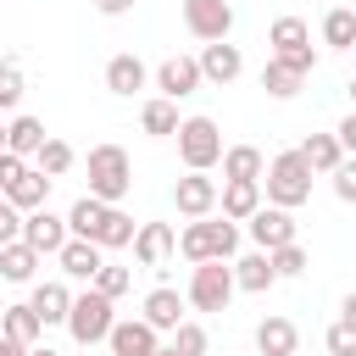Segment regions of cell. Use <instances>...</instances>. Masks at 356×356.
Masks as SVG:
<instances>
[{"instance_id":"cell-1","label":"cell","mask_w":356,"mask_h":356,"mask_svg":"<svg viewBox=\"0 0 356 356\" xmlns=\"http://www.w3.org/2000/svg\"><path fill=\"white\" fill-rule=\"evenodd\" d=\"M178 250L189 256V261H228L234 250H239V228H234V217H189V228L178 234Z\"/></svg>"},{"instance_id":"cell-2","label":"cell","mask_w":356,"mask_h":356,"mask_svg":"<svg viewBox=\"0 0 356 356\" xmlns=\"http://www.w3.org/2000/svg\"><path fill=\"white\" fill-rule=\"evenodd\" d=\"M312 172H317V167H312L300 150L273 156V161H267V200H273V206H289V211L306 206V200H312Z\"/></svg>"},{"instance_id":"cell-3","label":"cell","mask_w":356,"mask_h":356,"mask_svg":"<svg viewBox=\"0 0 356 356\" xmlns=\"http://www.w3.org/2000/svg\"><path fill=\"white\" fill-rule=\"evenodd\" d=\"M134 189V161H128V150L122 145H95L89 150V195H100V200H122Z\"/></svg>"},{"instance_id":"cell-4","label":"cell","mask_w":356,"mask_h":356,"mask_svg":"<svg viewBox=\"0 0 356 356\" xmlns=\"http://www.w3.org/2000/svg\"><path fill=\"white\" fill-rule=\"evenodd\" d=\"M239 278H234V261H195L189 273V306L195 312H228Z\"/></svg>"},{"instance_id":"cell-5","label":"cell","mask_w":356,"mask_h":356,"mask_svg":"<svg viewBox=\"0 0 356 356\" xmlns=\"http://www.w3.org/2000/svg\"><path fill=\"white\" fill-rule=\"evenodd\" d=\"M111 328H117V317H111V295L89 284V289H83V295L72 300L67 334H72L78 345H100V339H111Z\"/></svg>"},{"instance_id":"cell-6","label":"cell","mask_w":356,"mask_h":356,"mask_svg":"<svg viewBox=\"0 0 356 356\" xmlns=\"http://www.w3.org/2000/svg\"><path fill=\"white\" fill-rule=\"evenodd\" d=\"M178 156H184L189 172L217 167V161H222V134H217V122H211V117H184V128H178Z\"/></svg>"},{"instance_id":"cell-7","label":"cell","mask_w":356,"mask_h":356,"mask_svg":"<svg viewBox=\"0 0 356 356\" xmlns=\"http://www.w3.org/2000/svg\"><path fill=\"white\" fill-rule=\"evenodd\" d=\"M184 28L195 33V39H228V28H234V6L228 0H184Z\"/></svg>"},{"instance_id":"cell-8","label":"cell","mask_w":356,"mask_h":356,"mask_svg":"<svg viewBox=\"0 0 356 356\" xmlns=\"http://www.w3.org/2000/svg\"><path fill=\"white\" fill-rule=\"evenodd\" d=\"M200 83H206L200 56H167V61L156 67V89H161L167 100H184V95H195Z\"/></svg>"},{"instance_id":"cell-9","label":"cell","mask_w":356,"mask_h":356,"mask_svg":"<svg viewBox=\"0 0 356 356\" xmlns=\"http://www.w3.org/2000/svg\"><path fill=\"white\" fill-rule=\"evenodd\" d=\"M22 239H28L33 250H44V256H61V245L72 239V222L39 206V211H28V222H22Z\"/></svg>"},{"instance_id":"cell-10","label":"cell","mask_w":356,"mask_h":356,"mask_svg":"<svg viewBox=\"0 0 356 356\" xmlns=\"http://www.w3.org/2000/svg\"><path fill=\"white\" fill-rule=\"evenodd\" d=\"M222 200V189L206 178V172H189V178H178L172 184V206L184 211V217H211V206Z\"/></svg>"},{"instance_id":"cell-11","label":"cell","mask_w":356,"mask_h":356,"mask_svg":"<svg viewBox=\"0 0 356 356\" xmlns=\"http://www.w3.org/2000/svg\"><path fill=\"white\" fill-rule=\"evenodd\" d=\"M250 239L261 245V250H278V245H295V217H289V206H261L256 217H250Z\"/></svg>"},{"instance_id":"cell-12","label":"cell","mask_w":356,"mask_h":356,"mask_svg":"<svg viewBox=\"0 0 356 356\" xmlns=\"http://www.w3.org/2000/svg\"><path fill=\"white\" fill-rule=\"evenodd\" d=\"M100 250H106L100 239H78V234H72V239L61 245V256H56V261H61V273H67V278L95 284V278H100V267H106V256H100Z\"/></svg>"},{"instance_id":"cell-13","label":"cell","mask_w":356,"mask_h":356,"mask_svg":"<svg viewBox=\"0 0 356 356\" xmlns=\"http://www.w3.org/2000/svg\"><path fill=\"white\" fill-rule=\"evenodd\" d=\"M156 334H161L156 323L128 317V323H117V328H111V339H106V345H111V356H156V350H161V339H156Z\"/></svg>"},{"instance_id":"cell-14","label":"cell","mask_w":356,"mask_h":356,"mask_svg":"<svg viewBox=\"0 0 356 356\" xmlns=\"http://www.w3.org/2000/svg\"><path fill=\"white\" fill-rule=\"evenodd\" d=\"M200 72H206V83H234V78L245 72V56H239V44H228V39H211V44L200 50Z\"/></svg>"},{"instance_id":"cell-15","label":"cell","mask_w":356,"mask_h":356,"mask_svg":"<svg viewBox=\"0 0 356 356\" xmlns=\"http://www.w3.org/2000/svg\"><path fill=\"white\" fill-rule=\"evenodd\" d=\"M172 250H178V234H172V222H139V239H134V256H139V267H161Z\"/></svg>"},{"instance_id":"cell-16","label":"cell","mask_w":356,"mask_h":356,"mask_svg":"<svg viewBox=\"0 0 356 356\" xmlns=\"http://www.w3.org/2000/svg\"><path fill=\"white\" fill-rule=\"evenodd\" d=\"M256 211H261V178H228L222 184V217L250 222Z\"/></svg>"},{"instance_id":"cell-17","label":"cell","mask_w":356,"mask_h":356,"mask_svg":"<svg viewBox=\"0 0 356 356\" xmlns=\"http://www.w3.org/2000/svg\"><path fill=\"white\" fill-rule=\"evenodd\" d=\"M234 278H239V289H250V295H267L273 284H278V267H273V250H250V256H239L234 261Z\"/></svg>"},{"instance_id":"cell-18","label":"cell","mask_w":356,"mask_h":356,"mask_svg":"<svg viewBox=\"0 0 356 356\" xmlns=\"http://www.w3.org/2000/svg\"><path fill=\"white\" fill-rule=\"evenodd\" d=\"M50 184H56L50 172H39V167H22V172L6 184V200H11V206H22V211H39V206H44V195H50Z\"/></svg>"},{"instance_id":"cell-19","label":"cell","mask_w":356,"mask_h":356,"mask_svg":"<svg viewBox=\"0 0 356 356\" xmlns=\"http://www.w3.org/2000/svg\"><path fill=\"white\" fill-rule=\"evenodd\" d=\"M295 345H300V328L289 317H261L256 323V350L261 356H295Z\"/></svg>"},{"instance_id":"cell-20","label":"cell","mask_w":356,"mask_h":356,"mask_svg":"<svg viewBox=\"0 0 356 356\" xmlns=\"http://www.w3.org/2000/svg\"><path fill=\"white\" fill-rule=\"evenodd\" d=\"M106 217H111V200H100V195L72 200V211H67V222H72L78 239H100V234H106Z\"/></svg>"},{"instance_id":"cell-21","label":"cell","mask_w":356,"mask_h":356,"mask_svg":"<svg viewBox=\"0 0 356 356\" xmlns=\"http://www.w3.org/2000/svg\"><path fill=\"white\" fill-rule=\"evenodd\" d=\"M139 317H145V323H156L161 334H178V323H184V295H178V289H150Z\"/></svg>"},{"instance_id":"cell-22","label":"cell","mask_w":356,"mask_h":356,"mask_svg":"<svg viewBox=\"0 0 356 356\" xmlns=\"http://www.w3.org/2000/svg\"><path fill=\"white\" fill-rule=\"evenodd\" d=\"M145 78H150V72H145L139 56H111V61H106V89H111V95H134V89H145Z\"/></svg>"},{"instance_id":"cell-23","label":"cell","mask_w":356,"mask_h":356,"mask_svg":"<svg viewBox=\"0 0 356 356\" xmlns=\"http://www.w3.org/2000/svg\"><path fill=\"white\" fill-rule=\"evenodd\" d=\"M39 256H44V250H33L28 239H11V245H0V273H6L11 284H28L33 267H39Z\"/></svg>"},{"instance_id":"cell-24","label":"cell","mask_w":356,"mask_h":356,"mask_svg":"<svg viewBox=\"0 0 356 356\" xmlns=\"http://www.w3.org/2000/svg\"><path fill=\"white\" fill-rule=\"evenodd\" d=\"M72 300H78V295H72L67 284H56V278L33 289V312H39L44 323H67V317H72Z\"/></svg>"},{"instance_id":"cell-25","label":"cell","mask_w":356,"mask_h":356,"mask_svg":"<svg viewBox=\"0 0 356 356\" xmlns=\"http://www.w3.org/2000/svg\"><path fill=\"white\" fill-rule=\"evenodd\" d=\"M139 128H145V134H156V139L178 134V128H184V122H178V100H167V95L145 100V111H139Z\"/></svg>"},{"instance_id":"cell-26","label":"cell","mask_w":356,"mask_h":356,"mask_svg":"<svg viewBox=\"0 0 356 356\" xmlns=\"http://www.w3.org/2000/svg\"><path fill=\"white\" fill-rule=\"evenodd\" d=\"M44 139H50V134H44V122H39V117H17V122L6 128V150H17V156H39V150H44Z\"/></svg>"},{"instance_id":"cell-27","label":"cell","mask_w":356,"mask_h":356,"mask_svg":"<svg viewBox=\"0 0 356 356\" xmlns=\"http://www.w3.org/2000/svg\"><path fill=\"white\" fill-rule=\"evenodd\" d=\"M300 156H306L317 172H334V167L345 161V145H339V134H312V139L300 145Z\"/></svg>"},{"instance_id":"cell-28","label":"cell","mask_w":356,"mask_h":356,"mask_svg":"<svg viewBox=\"0 0 356 356\" xmlns=\"http://www.w3.org/2000/svg\"><path fill=\"white\" fill-rule=\"evenodd\" d=\"M261 89H267L273 100H295V95H300V72H295V67H284V61L273 56V61L261 67Z\"/></svg>"},{"instance_id":"cell-29","label":"cell","mask_w":356,"mask_h":356,"mask_svg":"<svg viewBox=\"0 0 356 356\" xmlns=\"http://www.w3.org/2000/svg\"><path fill=\"white\" fill-rule=\"evenodd\" d=\"M267 44H273V56H284V50L312 44V33H306V22H300V17H278V22L267 28Z\"/></svg>"},{"instance_id":"cell-30","label":"cell","mask_w":356,"mask_h":356,"mask_svg":"<svg viewBox=\"0 0 356 356\" xmlns=\"http://www.w3.org/2000/svg\"><path fill=\"white\" fill-rule=\"evenodd\" d=\"M222 178H261V150L256 145H228L222 150Z\"/></svg>"},{"instance_id":"cell-31","label":"cell","mask_w":356,"mask_h":356,"mask_svg":"<svg viewBox=\"0 0 356 356\" xmlns=\"http://www.w3.org/2000/svg\"><path fill=\"white\" fill-rule=\"evenodd\" d=\"M323 39H328L334 50H350V44H356V11H350V6H334V11L323 17Z\"/></svg>"},{"instance_id":"cell-32","label":"cell","mask_w":356,"mask_h":356,"mask_svg":"<svg viewBox=\"0 0 356 356\" xmlns=\"http://www.w3.org/2000/svg\"><path fill=\"white\" fill-rule=\"evenodd\" d=\"M6 334H11V339H28V345L44 334V317L33 312V300H28V306H6Z\"/></svg>"},{"instance_id":"cell-33","label":"cell","mask_w":356,"mask_h":356,"mask_svg":"<svg viewBox=\"0 0 356 356\" xmlns=\"http://www.w3.org/2000/svg\"><path fill=\"white\" fill-rule=\"evenodd\" d=\"M134 239H139V228H134V217L111 206V217H106V234H100V245H106V250H122V245H134Z\"/></svg>"},{"instance_id":"cell-34","label":"cell","mask_w":356,"mask_h":356,"mask_svg":"<svg viewBox=\"0 0 356 356\" xmlns=\"http://www.w3.org/2000/svg\"><path fill=\"white\" fill-rule=\"evenodd\" d=\"M67 167H72V145H67V139H44V150H39V172L61 178Z\"/></svg>"},{"instance_id":"cell-35","label":"cell","mask_w":356,"mask_h":356,"mask_svg":"<svg viewBox=\"0 0 356 356\" xmlns=\"http://www.w3.org/2000/svg\"><path fill=\"white\" fill-rule=\"evenodd\" d=\"M273 267H278V278H300V273H306V250H300V239H295V245H278V250H273Z\"/></svg>"},{"instance_id":"cell-36","label":"cell","mask_w":356,"mask_h":356,"mask_svg":"<svg viewBox=\"0 0 356 356\" xmlns=\"http://www.w3.org/2000/svg\"><path fill=\"white\" fill-rule=\"evenodd\" d=\"M323 345H328V356H356V323H334L328 334H323Z\"/></svg>"},{"instance_id":"cell-37","label":"cell","mask_w":356,"mask_h":356,"mask_svg":"<svg viewBox=\"0 0 356 356\" xmlns=\"http://www.w3.org/2000/svg\"><path fill=\"white\" fill-rule=\"evenodd\" d=\"M128 284H134V273H128V267H111V261H106V267H100V278H95V289H106L111 300H117V295H128Z\"/></svg>"},{"instance_id":"cell-38","label":"cell","mask_w":356,"mask_h":356,"mask_svg":"<svg viewBox=\"0 0 356 356\" xmlns=\"http://www.w3.org/2000/svg\"><path fill=\"white\" fill-rule=\"evenodd\" d=\"M172 345H178L184 356H206V328H200V323H178Z\"/></svg>"},{"instance_id":"cell-39","label":"cell","mask_w":356,"mask_h":356,"mask_svg":"<svg viewBox=\"0 0 356 356\" xmlns=\"http://www.w3.org/2000/svg\"><path fill=\"white\" fill-rule=\"evenodd\" d=\"M17 100H22V72H17V61H6V67H0V106L11 111Z\"/></svg>"},{"instance_id":"cell-40","label":"cell","mask_w":356,"mask_h":356,"mask_svg":"<svg viewBox=\"0 0 356 356\" xmlns=\"http://www.w3.org/2000/svg\"><path fill=\"white\" fill-rule=\"evenodd\" d=\"M328 178H334V195H339V200H356V156H345Z\"/></svg>"},{"instance_id":"cell-41","label":"cell","mask_w":356,"mask_h":356,"mask_svg":"<svg viewBox=\"0 0 356 356\" xmlns=\"http://www.w3.org/2000/svg\"><path fill=\"white\" fill-rule=\"evenodd\" d=\"M334 134H339V145H345V156H356V111H350V117H345V122H339Z\"/></svg>"},{"instance_id":"cell-42","label":"cell","mask_w":356,"mask_h":356,"mask_svg":"<svg viewBox=\"0 0 356 356\" xmlns=\"http://www.w3.org/2000/svg\"><path fill=\"white\" fill-rule=\"evenodd\" d=\"M0 356H33V345H28V339H11V334H6V339H0Z\"/></svg>"},{"instance_id":"cell-43","label":"cell","mask_w":356,"mask_h":356,"mask_svg":"<svg viewBox=\"0 0 356 356\" xmlns=\"http://www.w3.org/2000/svg\"><path fill=\"white\" fill-rule=\"evenodd\" d=\"M95 11L100 17H122V11H134V0H95Z\"/></svg>"},{"instance_id":"cell-44","label":"cell","mask_w":356,"mask_h":356,"mask_svg":"<svg viewBox=\"0 0 356 356\" xmlns=\"http://www.w3.org/2000/svg\"><path fill=\"white\" fill-rule=\"evenodd\" d=\"M339 317H345V323H356V295H345V300H339Z\"/></svg>"},{"instance_id":"cell-45","label":"cell","mask_w":356,"mask_h":356,"mask_svg":"<svg viewBox=\"0 0 356 356\" xmlns=\"http://www.w3.org/2000/svg\"><path fill=\"white\" fill-rule=\"evenodd\" d=\"M156 356H184V350H178V345H161V350H156Z\"/></svg>"},{"instance_id":"cell-46","label":"cell","mask_w":356,"mask_h":356,"mask_svg":"<svg viewBox=\"0 0 356 356\" xmlns=\"http://www.w3.org/2000/svg\"><path fill=\"white\" fill-rule=\"evenodd\" d=\"M33 356H56V350H50V345H33Z\"/></svg>"},{"instance_id":"cell-47","label":"cell","mask_w":356,"mask_h":356,"mask_svg":"<svg viewBox=\"0 0 356 356\" xmlns=\"http://www.w3.org/2000/svg\"><path fill=\"white\" fill-rule=\"evenodd\" d=\"M345 89H350V106H356V78H350V83H345Z\"/></svg>"},{"instance_id":"cell-48","label":"cell","mask_w":356,"mask_h":356,"mask_svg":"<svg viewBox=\"0 0 356 356\" xmlns=\"http://www.w3.org/2000/svg\"><path fill=\"white\" fill-rule=\"evenodd\" d=\"M256 356H261V350H256Z\"/></svg>"}]
</instances>
